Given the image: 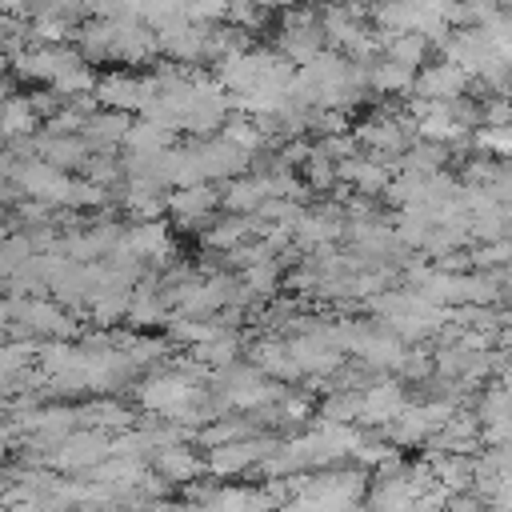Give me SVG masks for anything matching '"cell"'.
<instances>
[{
	"label": "cell",
	"instance_id": "1",
	"mask_svg": "<svg viewBox=\"0 0 512 512\" xmlns=\"http://www.w3.org/2000/svg\"><path fill=\"white\" fill-rule=\"evenodd\" d=\"M36 128V104L24 96H8L0 104V136H20Z\"/></svg>",
	"mask_w": 512,
	"mask_h": 512
},
{
	"label": "cell",
	"instance_id": "2",
	"mask_svg": "<svg viewBox=\"0 0 512 512\" xmlns=\"http://www.w3.org/2000/svg\"><path fill=\"white\" fill-rule=\"evenodd\" d=\"M212 204H216V192L204 188V184H192V188H184V192L172 196V212L176 216H204Z\"/></svg>",
	"mask_w": 512,
	"mask_h": 512
},
{
	"label": "cell",
	"instance_id": "3",
	"mask_svg": "<svg viewBox=\"0 0 512 512\" xmlns=\"http://www.w3.org/2000/svg\"><path fill=\"white\" fill-rule=\"evenodd\" d=\"M4 160H8V156H0V172H4V168H8V164H4Z\"/></svg>",
	"mask_w": 512,
	"mask_h": 512
}]
</instances>
